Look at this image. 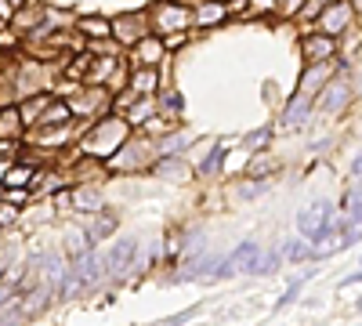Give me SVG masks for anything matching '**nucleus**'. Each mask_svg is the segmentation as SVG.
Listing matches in <instances>:
<instances>
[{"mask_svg":"<svg viewBox=\"0 0 362 326\" xmlns=\"http://www.w3.org/2000/svg\"><path fill=\"white\" fill-rule=\"evenodd\" d=\"M33 177H37L33 167H8V170H4V185H11V189H15V185L25 189L29 182H33Z\"/></svg>","mask_w":362,"mask_h":326,"instance_id":"nucleus-13","label":"nucleus"},{"mask_svg":"<svg viewBox=\"0 0 362 326\" xmlns=\"http://www.w3.org/2000/svg\"><path fill=\"white\" fill-rule=\"evenodd\" d=\"M225 18V4L221 0H206V4L196 11V22L199 25H214V22H221Z\"/></svg>","mask_w":362,"mask_h":326,"instance_id":"nucleus-9","label":"nucleus"},{"mask_svg":"<svg viewBox=\"0 0 362 326\" xmlns=\"http://www.w3.org/2000/svg\"><path fill=\"white\" fill-rule=\"evenodd\" d=\"M76 203H80V206H87V211H90V206H98L102 199H98V192H95V189H83V192L76 196Z\"/></svg>","mask_w":362,"mask_h":326,"instance_id":"nucleus-20","label":"nucleus"},{"mask_svg":"<svg viewBox=\"0 0 362 326\" xmlns=\"http://www.w3.org/2000/svg\"><path fill=\"white\" fill-rule=\"evenodd\" d=\"M272 269H279V254H276V250L257 254V261H254V272H272Z\"/></svg>","mask_w":362,"mask_h":326,"instance_id":"nucleus-19","label":"nucleus"},{"mask_svg":"<svg viewBox=\"0 0 362 326\" xmlns=\"http://www.w3.org/2000/svg\"><path fill=\"white\" fill-rule=\"evenodd\" d=\"M22 131V112L18 109H11V105H4V109H0V134H18Z\"/></svg>","mask_w":362,"mask_h":326,"instance_id":"nucleus-11","label":"nucleus"},{"mask_svg":"<svg viewBox=\"0 0 362 326\" xmlns=\"http://www.w3.org/2000/svg\"><path fill=\"white\" fill-rule=\"evenodd\" d=\"M326 76H329V66H326V62H312V69H308L305 76H300V95L308 98L312 91H319Z\"/></svg>","mask_w":362,"mask_h":326,"instance_id":"nucleus-7","label":"nucleus"},{"mask_svg":"<svg viewBox=\"0 0 362 326\" xmlns=\"http://www.w3.org/2000/svg\"><path fill=\"white\" fill-rule=\"evenodd\" d=\"M272 167H276V156H257V160L247 167V174H250V177H264Z\"/></svg>","mask_w":362,"mask_h":326,"instance_id":"nucleus-18","label":"nucleus"},{"mask_svg":"<svg viewBox=\"0 0 362 326\" xmlns=\"http://www.w3.org/2000/svg\"><path fill=\"white\" fill-rule=\"evenodd\" d=\"M156 87V69H141L131 76V91H153Z\"/></svg>","mask_w":362,"mask_h":326,"instance_id":"nucleus-16","label":"nucleus"},{"mask_svg":"<svg viewBox=\"0 0 362 326\" xmlns=\"http://www.w3.org/2000/svg\"><path fill=\"white\" fill-rule=\"evenodd\" d=\"M329 54H334V40H329L326 33L305 40V58H308V62H326Z\"/></svg>","mask_w":362,"mask_h":326,"instance_id":"nucleus-5","label":"nucleus"},{"mask_svg":"<svg viewBox=\"0 0 362 326\" xmlns=\"http://www.w3.org/2000/svg\"><path fill=\"white\" fill-rule=\"evenodd\" d=\"M348 18H351V8L344 4V0H337V4H329L326 8V33H341V29L348 25Z\"/></svg>","mask_w":362,"mask_h":326,"instance_id":"nucleus-6","label":"nucleus"},{"mask_svg":"<svg viewBox=\"0 0 362 326\" xmlns=\"http://www.w3.org/2000/svg\"><path fill=\"white\" fill-rule=\"evenodd\" d=\"M0 22H4V18H0Z\"/></svg>","mask_w":362,"mask_h":326,"instance_id":"nucleus-30","label":"nucleus"},{"mask_svg":"<svg viewBox=\"0 0 362 326\" xmlns=\"http://www.w3.org/2000/svg\"><path fill=\"white\" fill-rule=\"evenodd\" d=\"M156 22H160V29H185V25H189V11H181V8H163Z\"/></svg>","mask_w":362,"mask_h":326,"instance_id":"nucleus-10","label":"nucleus"},{"mask_svg":"<svg viewBox=\"0 0 362 326\" xmlns=\"http://www.w3.org/2000/svg\"><path fill=\"white\" fill-rule=\"evenodd\" d=\"M112 228H116V218H102V221L95 225V235H109Z\"/></svg>","mask_w":362,"mask_h":326,"instance_id":"nucleus-24","label":"nucleus"},{"mask_svg":"<svg viewBox=\"0 0 362 326\" xmlns=\"http://www.w3.org/2000/svg\"><path fill=\"white\" fill-rule=\"evenodd\" d=\"M305 254H308V247H305V243H290V247H286V257H290V261H300Z\"/></svg>","mask_w":362,"mask_h":326,"instance_id":"nucleus-22","label":"nucleus"},{"mask_svg":"<svg viewBox=\"0 0 362 326\" xmlns=\"http://www.w3.org/2000/svg\"><path fill=\"white\" fill-rule=\"evenodd\" d=\"M351 170H355V174H362V156H358V160L351 163Z\"/></svg>","mask_w":362,"mask_h":326,"instance_id":"nucleus-29","label":"nucleus"},{"mask_svg":"<svg viewBox=\"0 0 362 326\" xmlns=\"http://www.w3.org/2000/svg\"><path fill=\"white\" fill-rule=\"evenodd\" d=\"M15 218V211H11V206H0V221H11Z\"/></svg>","mask_w":362,"mask_h":326,"instance_id":"nucleus-28","label":"nucleus"},{"mask_svg":"<svg viewBox=\"0 0 362 326\" xmlns=\"http://www.w3.org/2000/svg\"><path fill=\"white\" fill-rule=\"evenodd\" d=\"M221 160H225V149H221V145H218V149L210 153V160L203 163V170H206V174H210V170H218V167H221Z\"/></svg>","mask_w":362,"mask_h":326,"instance_id":"nucleus-21","label":"nucleus"},{"mask_svg":"<svg viewBox=\"0 0 362 326\" xmlns=\"http://www.w3.org/2000/svg\"><path fill=\"white\" fill-rule=\"evenodd\" d=\"M80 29H83L87 37H95V40H102V37H109V33H112V25H109L105 18H95V15L80 18Z\"/></svg>","mask_w":362,"mask_h":326,"instance_id":"nucleus-12","label":"nucleus"},{"mask_svg":"<svg viewBox=\"0 0 362 326\" xmlns=\"http://www.w3.org/2000/svg\"><path fill=\"white\" fill-rule=\"evenodd\" d=\"M297 228H300V235H308V240H319L326 228H334V206H329L326 199L312 203L308 211L297 214Z\"/></svg>","mask_w":362,"mask_h":326,"instance_id":"nucleus-1","label":"nucleus"},{"mask_svg":"<svg viewBox=\"0 0 362 326\" xmlns=\"http://www.w3.org/2000/svg\"><path fill=\"white\" fill-rule=\"evenodd\" d=\"M185 145V138H167L163 145H160V153H174V149H181Z\"/></svg>","mask_w":362,"mask_h":326,"instance_id":"nucleus-26","label":"nucleus"},{"mask_svg":"<svg viewBox=\"0 0 362 326\" xmlns=\"http://www.w3.org/2000/svg\"><path fill=\"white\" fill-rule=\"evenodd\" d=\"M40 269H44V276H47L51 286H54V283H62V276H66V272H62V261H58V257H44V261H40Z\"/></svg>","mask_w":362,"mask_h":326,"instance_id":"nucleus-17","label":"nucleus"},{"mask_svg":"<svg viewBox=\"0 0 362 326\" xmlns=\"http://www.w3.org/2000/svg\"><path fill=\"white\" fill-rule=\"evenodd\" d=\"M319 8H326V0H305V15H308V18H315Z\"/></svg>","mask_w":362,"mask_h":326,"instance_id":"nucleus-25","label":"nucleus"},{"mask_svg":"<svg viewBox=\"0 0 362 326\" xmlns=\"http://www.w3.org/2000/svg\"><path fill=\"white\" fill-rule=\"evenodd\" d=\"M344 102H348V83H344V80H337V83L322 87V109H326V112L341 109Z\"/></svg>","mask_w":362,"mask_h":326,"instance_id":"nucleus-8","label":"nucleus"},{"mask_svg":"<svg viewBox=\"0 0 362 326\" xmlns=\"http://www.w3.org/2000/svg\"><path fill=\"white\" fill-rule=\"evenodd\" d=\"M134 257H138V243H134V240L116 243L112 254H109V272H112V276H127L131 264H134Z\"/></svg>","mask_w":362,"mask_h":326,"instance_id":"nucleus-3","label":"nucleus"},{"mask_svg":"<svg viewBox=\"0 0 362 326\" xmlns=\"http://www.w3.org/2000/svg\"><path fill=\"white\" fill-rule=\"evenodd\" d=\"M134 58L141 62V69H148V66H156L160 58H163V44L160 40H134Z\"/></svg>","mask_w":362,"mask_h":326,"instance_id":"nucleus-4","label":"nucleus"},{"mask_svg":"<svg viewBox=\"0 0 362 326\" xmlns=\"http://www.w3.org/2000/svg\"><path fill=\"white\" fill-rule=\"evenodd\" d=\"M268 134H272L268 127H261V131H254V134L247 138V149H254V145H261V141H268Z\"/></svg>","mask_w":362,"mask_h":326,"instance_id":"nucleus-23","label":"nucleus"},{"mask_svg":"<svg viewBox=\"0 0 362 326\" xmlns=\"http://www.w3.org/2000/svg\"><path fill=\"white\" fill-rule=\"evenodd\" d=\"M257 254H261V247L257 243H239L235 247V254L218 269V276H235V272H254V261H257Z\"/></svg>","mask_w":362,"mask_h":326,"instance_id":"nucleus-2","label":"nucleus"},{"mask_svg":"<svg viewBox=\"0 0 362 326\" xmlns=\"http://www.w3.org/2000/svg\"><path fill=\"white\" fill-rule=\"evenodd\" d=\"M0 18H4V22L11 18V4H8V0H0Z\"/></svg>","mask_w":362,"mask_h":326,"instance_id":"nucleus-27","label":"nucleus"},{"mask_svg":"<svg viewBox=\"0 0 362 326\" xmlns=\"http://www.w3.org/2000/svg\"><path fill=\"white\" fill-rule=\"evenodd\" d=\"M156 174H160V177H177V174H189V163L181 160V156H174V160H167V163H156Z\"/></svg>","mask_w":362,"mask_h":326,"instance_id":"nucleus-15","label":"nucleus"},{"mask_svg":"<svg viewBox=\"0 0 362 326\" xmlns=\"http://www.w3.org/2000/svg\"><path fill=\"white\" fill-rule=\"evenodd\" d=\"M308 109H312V105H308V98H305V95H297V98H293V105L286 109V127H297V124L308 116Z\"/></svg>","mask_w":362,"mask_h":326,"instance_id":"nucleus-14","label":"nucleus"}]
</instances>
